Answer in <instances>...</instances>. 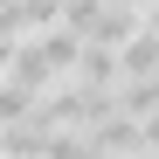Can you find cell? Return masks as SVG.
I'll list each match as a JSON object with an SVG mask.
<instances>
[{
    "label": "cell",
    "mask_w": 159,
    "mask_h": 159,
    "mask_svg": "<svg viewBox=\"0 0 159 159\" xmlns=\"http://www.w3.org/2000/svg\"><path fill=\"white\" fill-rule=\"evenodd\" d=\"M139 152H159V111L139 118Z\"/></svg>",
    "instance_id": "2"
},
{
    "label": "cell",
    "mask_w": 159,
    "mask_h": 159,
    "mask_svg": "<svg viewBox=\"0 0 159 159\" xmlns=\"http://www.w3.org/2000/svg\"><path fill=\"white\" fill-rule=\"evenodd\" d=\"M139 14H145V28H159V0H145V7H139Z\"/></svg>",
    "instance_id": "3"
},
{
    "label": "cell",
    "mask_w": 159,
    "mask_h": 159,
    "mask_svg": "<svg viewBox=\"0 0 159 159\" xmlns=\"http://www.w3.org/2000/svg\"><path fill=\"white\" fill-rule=\"evenodd\" d=\"M35 104H42V90H28L21 76H7V69H0V125H7V118H28Z\"/></svg>",
    "instance_id": "1"
},
{
    "label": "cell",
    "mask_w": 159,
    "mask_h": 159,
    "mask_svg": "<svg viewBox=\"0 0 159 159\" xmlns=\"http://www.w3.org/2000/svg\"><path fill=\"white\" fill-rule=\"evenodd\" d=\"M125 7H145V0H125Z\"/></svg>",
    "instance_id": "4"
}]
</instances>
